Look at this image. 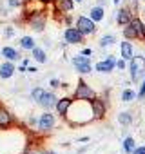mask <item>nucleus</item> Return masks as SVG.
Listing matches in <instances>:
<instances>
[{"mask_svg":"<svg viewBox=\"0 0 145 154\" xmlns=\"http://www.w3.org/2000/svg\"><path fill=\"white\" fill-rule=\"evenodd\" d=\"M91 109H93V116L94 118H102L105 114V105H103V100H100L98 96L91 100Z\"/></svg>","mask_w":145,"mask_h":154,"instance_id":"nucleus-8","label":"nucleus"},{"mask_svg":"<svg viewBox=\"0 0 145 154\" xmlns=\"http://www.w3.org/2000/svg\"><path fill=\"white\" fill-rule=\"evenodd\" d=\"M114 42H116V38L113 35H107V36H102L98 44H100V47H107V45H113Z\"/></svg>","mask_w":145,"mask_h":154,"instance_id":"nucleus-22","label":"nucleus"},{"mask_svg":"<svg viewBox=\"0 0 145 154\" xmlns=\"http://www.w3.org/2000/svg\"><path fill=\"white\" fill-rule=\"evenodd\" d=\"M71 102H72L71 98H62V100H56L54 107H56V111H58V114H60V116H67V109H69Z\"/></svg>","mask_w":145,"mask_h":154,"instance_id":"nucleus-11","label":"nucleus"},{"mask_svg":"<svg viewBox=\"0 0 145 154\" xmlns=\"http://www.w3.org/2000/svg\"><path fill=\"white\" fill-rule=\"evenodd\" d=\"M116 22H118L120 26H127V24L131 22V13H129V9H120L118 15H116Z\"/></svg>","mask_w":145,"mask_h":154,"instance_id":"nucleus-15","label":"nucleus"},{"mask_svg":"<svg viewBox=\"0 0 145 154\" xmlns=\"http://www.w3.org/2000/svg\"><path fill=\"white\" fill-rule=\"evenodd\" d=\"M38 2H42V4L45 6V4H54V2H56V0H38Z\"/></svg>","mask_w":145,"mask_h":154,"instance_id":"nucleus-33","label":"nucleus"},{"mask_svg":"<svg viewBox=\"0 0 145 154\" xmlns=\"http://www.w3.org/2000/svg\"><path fill=\"white\" fill-rule=\"evenodd\" d=\"M82 54H84V56H91V49H89V47H87V49H84V51H82Z\"/></svg>","mask_w":145,"mask_h":154,"instance_id":"nucleus-34","label":"nucleus"},{"mask_svg":"<svg viewBox=\"0 0 145 154\" xmlns=\"http://www.w3.org/2000/svg\"><path fill=\"white\" fill-rule=\"evenodd\" d=\"M136 98V94H134V91H131V89H125L123 93H122V100L123 102H132Z\"/></svg>","mask_w":145,"mask_h":154,"instance_id":"nucleus-25","label":"nucleus"},{"mask_svg":"<svg viewBox=\"0 0 145 154\" xmlns=\"http://www.w3.org/2000/svg\"><path fill=\"white\" fill-rule=\"evenodd\" d=\"M22 2H29V0H22Z\"/></svg>","mask_w":145,"mask_h":154,"instance_id":"nucleus-39","label":"nucleus"},{"mask_svg":"<svg viewBox=\"0 0 145 154\" xmlns=\"http://www.w3.org/2000/svg\"><path fill=\"white\" fill-rule=\"evenodd\" d=\"M29 26L35 29V31H42L45 27V13L40 9V11H35L29 15Z\"/></svg>","mask_w":145,"mask_h":154,"instance_id":"nucleus-5","label":"nucleus"},{"mask_svg":"<svg viewBox=\"0 0 145 154\" xmlns=\"http://www.w3.org/2000/svg\"><path fill=\"white\" fill-rule=\"evenodd\" d=\"M11 123H13V116L4 107H0V127H8Z\"/></svg>","mask_w":145,"mask_h":154,"instance_id":"nucleus-16","label":"nucleus"},{"mask_svg":"<svg viewBox=\"0 0 145 154\" xmlns=\"http://www.w3.org/2000/svg\"><path fill=\"white\" fill-rule=\"evenodd\" d=\"M125 29H123V36L127 38V40H132V38H138V33L134 31V27L131 26V24H127V26H123Z\"/></svg>","mask_w":145,"mask_h":154,"instance_id":"nucleus-21","label":"nucleus"},{"mask_svg":"<svg viewBox=\"0 0 145 154\" xmlns=\"http://www.w3.org/2000/svg\"><path fill=\"white\" fill-rule=\"evenodd\" d=\"M114 65H116V58L114 56H109L107 60L96 63V71H100V72H111L114 69Z\"/></svg>","mask_w":145,"mask_h":154,"instance_id":"nucleus-9","label":"nucleus"},{"mask_svg":"<svg viewBox=\"0 0 145 154\" xmlns=\"http://www.w3.org/2000/svg\"><path fill=\"white\" fill-rule=\"evenodd\" d=\"M132 152H134V154H145V147H134Z\"/></svg>","mask_w":145,"mask_h":154,"instance_id":"nucleus-27","label":"nucleus"},{"mask_svg":"<svg viewBox=\"0 0 145 154\" xmlns=\"http://www.w3.org/2000/svg\"><path fill=\"white\" fill-rule=\"evenodd\" d=\"M116 67L118 69H125V60H116Z\"/></svg>","mask_w":145,"mask_h":154,"instance_id":"nucleus-29","label":"nucleus"},{"mask_svg":"<svg viewBox=\"0 0 145 154\" xmlns=\"http://www.w3.org/2000/svg\"><path fill=\"white\" fill-rule=\"evenodd\" d=\"M31 51H33V58H35L36 62H40V63H45V62H47V56H45V51H44V49H40V47L35 45Z\"/></svg>","mask_w":145,"mask_h":154,"instance_id":"nucleus-19","label":"nucleus"},{"mask_svg":"<svg viewBox=\"0 0 145 154\" xmlns=\"http://www.w3.org/2000/svg\"><path fill=\"white\" fill-rule=\"evenodd\" d=\"M132 149H134V140L129 136V138H125V141H123V150H125V152H132Z\"/></svg>","mask_w":145,"mask_h":154,"instance_id":"nucleus-26","label":"nucleus"},{"mask_svg":"<svg viewBox=\"0 0 145 154\" xmlns=\"http://www.w3.org/2000/svg\"><path fill=\"white\" fill-rule=\"evenodd\" d=\"M132 27H134V31L138 33V38H141V40H145V24L140 20V18H131V22H129Z\"/></svg>","mask_w":145,"mask_h":154,"instance_id":"nucleus-12","label":"nucleus"},{"mask_svg":"<svg viewBox=\"0 0 145 154\" xmlns=\"http://www.w3.org/2000/svg\"><path fill=\"white\" fill-rule=\"evenodd\" d=\"M145 96V82L141 84V87H140V93H138V98H143Z\"/></svg>","mask_w":145,"mask_h":154,"instance_id":"nucleus-28","label":"nucleus"},{"mask_svg":"<svg viewBox=\"0 0 145 154\" xmlns=\"http://www.w3.org/2000/svg\"><path fill=\"white\" fill-rule=\"evenodd\" d=\"M26 154H45V152H44V150H36V149H29Z\"/></svg>","mask_w":145,"mask_h":154,"instance_id":"nucleus-30","label":"nucleus"},{"mask_svg":"<svg viewBox=\"0 0 145 154\" xmlns=\"http://www.w3.org/2000/svg\"><path fill=\"white\" fill-rule=\"evenodd\" d=\"M113 2H114V4H120V2H122V0H113Z\"/></svg>","mask_w":145,"mask_h":154,"instance_id":"nucleus-36","label":"nucleus"},{"mask_svg":"<svg viewBox=\"0 0 145 154\" xmlns=\"http://www.w3.org/2000/svg\"><path fill=\"white\" fill-rule=\"evenodd\" d=\"M122 58L123 60H131L132 58V45H131L129 40L122 42Z\"/></svg>","mask_w":145,"mask_h":154,"instance_id":"nucleus-17","label":"nucleus"},{"mask_svg":"<svg viewBox=\"0 0 145 154\" xmlns=\"http://www.w3.org/2000/svg\"><path fill=\"white\" fill-rule=\"evenodd\" d=\"M129 62H131V65H129V69H131V78L134 82H140L143 76H145V58L143 56H132Z\"/></svg>","mask_w":145,"mask_h":154,"instance_id":"nucleus-1","label":"nucleus"},{"mask_svg":"<svg viewBox=\"0 0 145 154\" xmlns=\"http://www.w3.org/2000/svg\"><path fill=\"white\" fill-rule=\"evenodd\" d=\"M2 56H6L9 62L11 60H20V53L17 49H13V47H4L2 49Z\"/></svg>","mask_w":145,"mask_h":154,"instance_id":"nucleus-18","label":"nucleus"},{"mask_svg":"<svg viewBox=\"0 0 145 154\" xmlns=\"http://www.w3.org/2000/svg\"><path fill=\"white\" fill-rule=\"evenodd\" d=\"M11 35H13V29H11V27H9V29H6V36H11Z\"/></svg>","mask_w":145,"mask_h":154,"instance_id":"nucleus-35","label":"nucleus"},{"mask_svg":"<svg viewBox=\"0 0 145 154\" xmlns=\"http://www.w3.org/2000/svg\"><path fill=\"white\" fill-rule=\"evenodd\" d=\"M22 0H9V6H20Z\"/></svg>","mask_w":145,"mask_h":154,"instance_id":"nucleus-32","label":"nucleus"},{"mask_svg":"<svg viewBox=\"0 0 145 154\" xmlns=\"http://www.w3.org/2000/svg\"><path fill=\"white\" fill-rule=\"evenodd\" d=\"M51 87H54V89H58V87H60V82H58L56 78H53V80H51Z\"/></svg>","mask_w":145,"mask_h":154,"instance_id":"nucleus-31","label":"nucleus"},{"mask_svg":"<svg viewBox=\"0 0 145 154\" xmlns=\"http://www.w3.org/2000/svg\"><path fill=\"white\" fill-rule=\"evenodd\" d=\"M118 122H120L122 125H131V123H132V114H131V112H122V114L118 116Z\"/></svg>","mask_w":145,"mask_h":154,"instance_id":"nucleus-24","label":"nucleus"},{"mask_svg":"<svg viewBox=\"0 0 145 154\" xmlns=\"http://www.w3.org/2000/svg\"><path fill=\"white\" fill-rule=\"evenodd\" d=\"M56 8L62 13H69V11H72V8H75V0H58Z\"/></svg>","mask_w":145,"mask_h":154,"instance_id":"nucleus-14","label":"nucleus"},{"mask_svg":"<svg viewBox=\"0 0 145 154\" xmlns=\"http://www.w3.org/2000/svg\"><path fill=\"white\" fill-rule=\"evenodd\" d=\"M33 98H35L42 107H45V109H51V107H54V103H56V96H54L53 93H49V91L40 89V87L33 91Z\"/></svg>","mask_w":145,"mask_h":154,"instance_id":"nucleus-2","label":"nucleus"},{"mask_svg":"<svg viewBox=\"0 0 145 154\" xmlns=\"http://www.w3.org/2000/svg\"><path fill=\"white\" fill-rule=\"evenodd\" d=\"M63 36H65V42H67V44H82V42H84V35H82L76 27L65 29Z\"/></svg>","mask_w":145,"mask_h":154,"instance_id":"nucleus-7","label":"nucleus"},{"mask_svg":"<svg viewBox=\"0 0 145 154\" xmlns=\"http://www.w3.org/2000/svg\"><path fill=\"white\" fill-rule=\"evenodd\" d=\"M53 125H54V116L51 112H44L38 120V127L44 131H49V129H53Z\"/></svg>","mask_w":145,"mask_h":154,"instance_id":"nucleus-10","label":"nucleus"},{"mask_svg":"<svg viewBox=\"0 0 145 154\" xmlns=\"http://www.w3.org/2000/svg\"><path fill=\"white\" fill-rule=\"evenodd\" d=\"M45 154H56V152H45Z\"/></svg>","mask_w":145,"mask_h":154,"instance_id":"nucleus-37","label":"nucleus"},{"mask_svg":"<svg viewBox=\"0 0 145 154\" xmlns=\"http://www.w3.org/2000/svg\"><path fill=\"white\" fill-rule=\"evenodd\" d=\"M20 47H22V49H33V47H35V40H33L31 36H24V38L20 40Z\"/></svg>","mask_w":145,"mask_h":154,"instance_id":"nucleus-23","label":"nucleus"},{"mask_svg":"<svg viewBox=\"0 0 145 154\" xmlns=\"http://www.w3.org/2000/svg\"><path fill=\"white\" fill-rule=\"evenodd\" d=\"M75 2H84V0H75Z\"/></svg>","mask_w":145,"mask_h":154,"instance_id":"nucleus-38","label":"nucleus"},{"mask_svg":"<svg viewBox=\"0 0 145 154\" xmlns=\"http://www.w3.org/2000/svg\"><path fill=\"white\" fill-rule=\"evenodd\" d=\"M89 18H91L93 22H100V20L103 18V8H100V6L93 8V9H91V15H89Z\"/></svg>","mask_w":145,"mask_h":154,"instance_id":"nucleus-20","label":"nucleus"},{"mask_svg":"<svg viewBox=\"0 0 145 154\" xmlns=\"http://www.w3.org/2000/svg\"><path fill=\"white\" fill-rule=\"evenodd\" d=\"M132 2H138V0H132Z\"/></svg>","mask_w":145,"mask_h":154,"instance_id":"nucleus-40","label":"nucleus"},{"mask_svg":"<svg viewBox=\"0 0 145 154\" xmlns=\"http://www.w3.org/2000/svg\"><path fill=\"white\" fill-rule=\"evenodd\" d=\"M72 65L76 67V71H78L80 74H87V72H91L89 56H84V54H80V56H75V58H72Z\"/></svg>","mask_w":145,"mask_h":154,"instance_id":"nucleus-6","label":"nucleus"},{"mask_svg":"<svg viewBox=\"0 0 145 154\" xmlns=\"http://www.w3.org/2000/svg\"><path fill=\"white\" fill-rule=\"evenodd\" d=\"M13 72H15V65L11 62L0 63V78H11Z\"/></svg>","mask_w":145,"mask_h":154,"instance_id":"nucleus-13","label":"nucleus"},{"mask_svg":"<svg viewBox=\"0 0 145 154\" xmlns=\"http://www.w3.org/2000/svg\"><path fill=\"white\" fill-rule=\"evenodd\" d=\"M76 29L85 36V35H93V33L96 31V26H94V22H93L91 18H87V17H80V18L76 20Z\"/></svg>","mask_w":145,"mask_h":154,"instance_id":"nucleus-4","label":"nucleus"},{"mask_svg":"<svg viewBox=\"0 0 145 154\" xmlns=\"http://www.w3.org/2000/svg\"><path fill=\"white\" fill-rule=\"evenodd\" d=\"M93 98H96V93L84 82V80H80L78 82V87H76V91H75V100H93Z\"/></svg>","mask_w":145,"mask_h":154,"instance_id":"nucleus-3","label":"nucleus"}]
</instances>
